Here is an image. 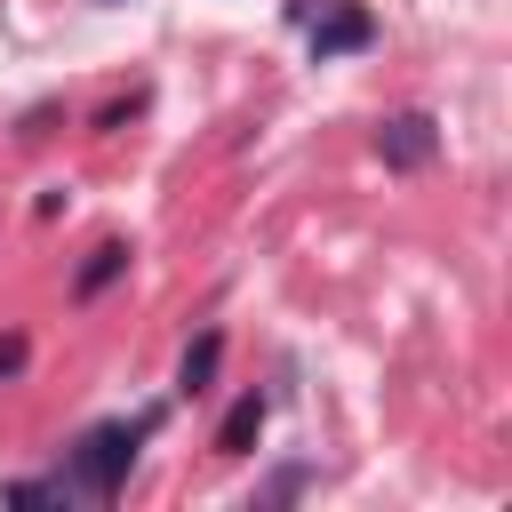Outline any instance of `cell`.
I'll use <instances>...</instances> for the list:
<instances>
[{"instance_id":"obj_1","label":"cell","mask_w":512,"mask_h":512,"mask_svg":"<svg viewBox=\"0 0 512 512\" xmlns=\"http://www.w3.org/2000/svg\"><path fill=\"white\" fill-rule=\"evenodd\" d=\"M152 424H160V416H136V424H88V432H80V448H72V472H64V480H72V488H88V496H120Z\"/></svg>"},{"instance_id":"obj_2","label":"cell","mask_w":512,"mask_h":512,"mask_svg":"<svg viewBox=\"0 0 512 512\" xmlns=\"http://www.w3.org/2000/svg\"><path fill=\"white\" fill-rule=\"evenodd\" d=\"M376 40V16L360 8V0H320V16H312V56L328 64V56H360Z\"/></svg>"},{"instance_id":"obj_3","label":"cell","mask_w":512,"mask_h":512,"mask_svg":"<svg viewBox=\"0 0 512 512\" xmlns=\"http://www.w3.org/2000/svg\"><path fill=\"white\" fill-rule=\"evenodd\" d=\"M432 152H440L432 112H400V120H384V128H376V160H384V168H424Z\"/></svg>"},{"instance_id":"obj_4","label":"cell","mask_w":512,"mask_h":512,"mask_svg":"<svg viewBox=\"0 0 512 512\" xmlns=\"http://www.w3.org/2000/svg\"><path fill=\"white\" fill-rule=\"evenodd\" d=\"M216 368H224V336H216V328H200V336L184 344V360H176V392H184V400H200V392L216 384Z\"/></svg>"},{"instance_id":"obj_5","label":"cell","mask_w":512,"mask_h":512,"mask_svg":"<svg viewBox=\"0 0 512 512\" xmlns=\"http://www.w3.org/2000/svg\"><path fill=\"white\" fill-rule=\"evenodd\" d=\"M264 416H272V408H264V392H240V400H232V416L216 424V456H248V448L264 440Z\"/></svg>"},{"instance_id":"obj_6","label":"cell","mask_w":512,"mask_h":512,"mask_svg":"<svg viewBox=\"0 0 512 512\" xmlns=\"http://www.w3.org/2000/svg\"><path fill=\"white\" fill-rule=\"evenodd\" d=\"M120 272H128V240H104V248H88V264H80L72 296H80V304H96V296H104V288H112Z\"/></svg>"},{"instance_id":"obj_7","label":"cell","mask_w":512,"mask_h":512,"mask_svg":"<svg viewBox=\"0 0 512 512\" xmlns=\"http://www.w3.org/2000/svg\"><path fill=\"white\" fill-rule=\"evenodd\" d=\"M0 496L24 504V512H48V504H72V480H8Z\"/></svg>"},{"instance_id":"obj_8","label":"cell","mask_w":512,"mask_h":512,"mask_svg":"<svg viewBox=\"0 0 512 512\" xmlns=\"http://www.w3.org/2000/svg\"><path fill=\"white\" fill-rule=\"evenodd\" d=\"M304 488H312V472H304V464H288V472H272V480H264V496H256V504H288V496H304Z\"/></svg>"},{"instance_id":"obj_9","label":"cell","mask_w":512,"mask_h":512,"mask_svg":"<svg viewBox=\"0 0 512 512\" xmlns=\"http://www.w3.org/2000/svg\"><path fill=\"white\" fill-rule=\"evenodd\" d=\"M24 360H32V344L24 336H0V376H24Z\"/></svg>"},{"instance_id":"obj_10","label":"cell","mask_w":512,"mask_h":512,"mask_svg":"<svg viewBox=\"0 0 512 512\" xmlns=\"http://www.w3.org/2000/svg\"><path fill=\"white\" fill-rule=\"evenodd\" d=\"M104 8H112V0H104Z\"/></svg>"}]
</instances>
